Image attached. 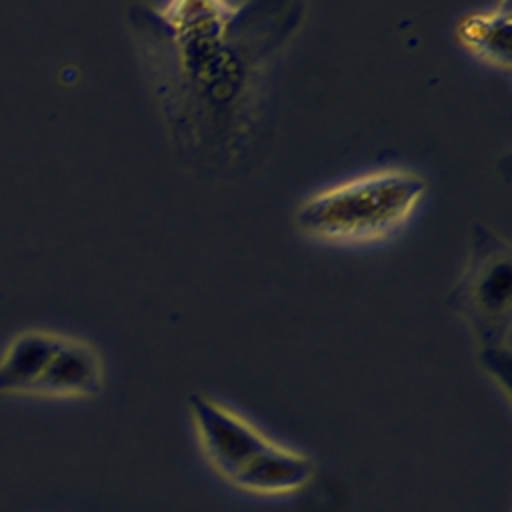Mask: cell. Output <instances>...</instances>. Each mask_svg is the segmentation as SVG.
<instances>
[{
  "label": "cell",
  "mask_w": 512,
  "mask_h": 512,
  "mask_svg": "<svg viewBox=\"0 0 512 512\" xmlns=\"http://www.w3.org/2000/svg\"><path fill=\"white\" fill-rule=\"evenodd\" d=\"M426 182L404 168H382L306 198L298 226L328 242H366L398 230L424 198Z\"/></svg>",
  "instance_id": "obj_1"
},
{
  "label": "cell",
  "mask_w": 512,
  "mask_h": 512,
  "mask_svg": "<svg viewBox=\"0 0 512 512\" xmlns=\"http://www.w3.org/2000/svg\"><path fill=\"white\" fill-rule=\"evenodd\" d=\"M190 414L204 454L226 478H232L270 442L244 416L214 398L190 396Z\"/></svg>",
  "instance_id": "obj_2"
},
{
  "label": "cell",
  "mask_w": 512,
  "mask_h": 512,
  "mask_svg": "<svg viewBox=\"0 0 512 512\" xmlns=\"http://www.w3.org/2000/svg\"><path fill=\"white\" fill-rule=\"evenodd\" d=\"M100 384L102 360L98 352L78 338L64 336L28 394L44 398H82L96 394Z\"/></svg>",
  "instance_id": "obj_3"
},
{
  "label": "cell",
  "mask_w": 512,
  "mask_h": 512,
  "mask_svg": "<svg viewBox=\"0 0 512 512\" xmlns=\"http://www.w3.org/2000/svg\"><path fill=\"white\" fill-rule=\"evenodd\" d=\"M312 470L308 456L270 440L230 480L248 492L286 494L308 484Z\"/></svg>",
  "instance_id": "obj_4"
},
{
  "label": "cell",
  "mask_w": 512,
  "mask_h": 512,
  "mask_svg": "<svg viewBox=\"0 0 512 512\" xmlns=\"http://www.w3.org/2000/svg\"><path fill=\"white\" fill-rule=\"evenodd\" d=\"M62 338L50 330L16 334L0 356V394H28Z\"/></svg>",
  "instance_id": "obj_5"
},
{
  "label": "cell",
  "mask_w": 512,
  "mask_h": 512,
  "mask_svg": "<svg viewBox=\"0 0 512 512\" xmlns=\"http://www.w3.org/2000/svg\"><path fill=\"white\" fill-rule=\"evenodd\" d=\"M478 264L468 282V300L474 310L490 320L508 322L510 260L504 242L490 238L478 242Z\"/></svg>",
  "instance_id": "obj_6"
},
{
  "label": "cell",
  "mask_w": 512,
  "mask_h": 512,
  "mask_svg": "<svg viewBox=\"0 0 512 512\" xmlns=\"http://www.w3.org/2000/svg\"><path fill=\"white\" fill-rule=\"evenodd\" d=\"M458 42L478 58L508 68L510 64V4L472 12L456 26Z\"/></svg>",
  "instance_id": "obj_7"
}]
</instances>
